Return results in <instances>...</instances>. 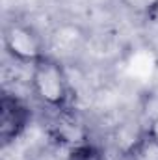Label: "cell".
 I'll use <instances>...</instances> for the list:
<instances>
[{
    "instance_id": "1",
    "label": "cell",
    "mask_w": 158,
    "mask_h": 160,
    "mask_svg": "<svg viewBox=\"0 0 158 160\" xmlns=\"http://www.w3.org/2000/svg\"><path fill=\"white\" fill-rule=\"evenodd\" d=\"M30 86L34 97L48 110L73 106V88L63 63L50 54H45L32 65Z\"/></svg>"
},
{
    "instance_id": "2",
    "label": "cell",
    "mask_w": 158,
    "mask_h": 160,
    "mask_svg": "<svg viewBox=\"0 0 158 160\" xmlns=\"http://www.w3.org/2000/svg\"><path fill=\"white\" fill-rule=\"evenodd\" d=\"M4 50L19 63L34 65L47 54V45L39 32L22 21H11L4 26Z\"/></svg>"
},
{
    "instance_id": "3",
    "label": "cell",
    "mask_w": 158,
    "mask_h": 160,
    "mask_svg": "<svg viewBox=\"0 0 158 160\" xmlns=\"http://www.w3.org/2000/svg\"><path fill=\"white\" fill-rule=\"evenodd\" d=\"M54 114L48 119V136L56 145L73 149L82 143L91 142L89 140V128L86 121L82 119L78 112L73 106L62 108V110H52Z\"/></svg>"
},
{
    "instance_id": "4",
    "label": "cell",
    "mask_w": 158,
    "mask_h": 160,
    "mask_svg": "<svg viewBox=\"0 0 158 160\" xmlns=\"http://www.w3.org/2000/svg\"><path fill=\"white\" fill-rule=\"evenodd\" d=\"M32 121L30 106L13 93H2L0 97V142L9 145L22 136Z\"/></svg>"
},
{
    "instance_id": "5",
    "label": "cell",
    "mask_w": 158,
    "mask_h": 160,
    "mask_svg": "<svg viewBox=\"0 0 158 160\" xmlns=\"http://www.w3.org/2000/svg\"><path fill=\"white\" fill-rule=\"evenodd\" d=\"M67 160H106V157L99 145H95L93 142H87L78 147L69 149Z\"/></svg>"
},
{
    "instance_id": "6",
    "label": "cell",
    "mask_w": 158,
    "mask_h": 160,
    "mask_svg": "<svg viewBox=\"0 0 158 160\" xmlns=\"http://www.w3.org/2000/svg\"><path fill=\"white\" fill-rule=\"evenodd\" d=\"M121 4L132 13L145 15V17H151L153 13L158 11V0H121Z\"/></svg>"
},
{
    "instance_id": "7",
    "label": "cell",
    "mask_w": 158,
    "mask_h": 160,
    "mask_svg": "<svg viewBox=\"0 0 158 160\" xmlns=\"http://www.w3.org/2000/svg\"><path fill=\"white\" fill-rule=\"evenodd\" d=\"M145 142L149 145H153L155 149H158V116H155L151 119L147 130H145Z\"/></svg>"
}]
</instances>
